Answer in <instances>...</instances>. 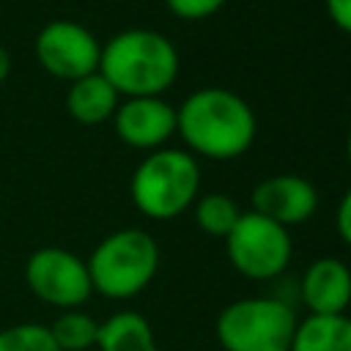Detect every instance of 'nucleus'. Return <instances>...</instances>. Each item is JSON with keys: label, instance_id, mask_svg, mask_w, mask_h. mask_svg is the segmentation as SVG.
Here are the masks:
<instances>
[{"label": "nucleus", "instance_id": "7", "mask_svg": "<svg viewBox=\"0 0 351 351\" xmlns=\"http://www.w3.org/2000/svg\"><path fill=\"white\" fill-rule=\"evenodd\" d=\"M25 282L36 299L58 310L82 307L93 296L88 263L66 247H38L25 263Z\"/></svg>", "mask_w": 351, "mask_h": 351}, {"label": "nucleus", "instance_id": "10", "mask_svg": "<svg viewBox=\"0 0 351 351\" xmlns=\"http://www.w3.org/2000/svg\"><path fill=\"white\" fill-rule=\"evenodd\" d=\"M318 189L310 178L296 173H277L252 186L250 195V211L282 225L293 228L307 222L318 211Z\"/></svg>", "mask_w": 351, "mask_h": 351}, {"label": "nucleus", "instance_id": "6", "mask_svg": "<svg viewBox=\"0 0 351 351\" xmlns=\"http://www.w3.org/2000/svg\"><path fill=\"white\" fill-rule=\"evenodd\" d=\"M222 241L230 266L247 280L280 277L293 258L291 230L250 208L241 211V217Z\"/></svg>", "mask_w": 351, "mask_h": 351}, {"label": "nucleus", "instance_id": "22", "mask_svg": "<svg viewBox=\"0 0 351 351\" xmlns=\"http://www.w3.org/2000/svg\"><path fill=\"white\" fill-rule=\"evenodd\" d=\"M346 159H348V167H351V129H348V137H346Z\"/></svg>", "mask_w": 351, "mask_h": 351}, {"label": "nucleus", "instance_id": "8", "mask_svg": "<svg viewBox=\"0 0 351 351\" xmlns=\"http://www.w3.org/2000/svg\"><path fill=\"white\" fill-rule=\"evenodd\" d=\"M33 52L49 77L74 82L99 71L101 44L85 25L74 19H52L36 33Z\"/></svg>", "mask_w": 351, "mask_h": 351}, {"label": "nucleus", "instance_id": "11", "mask_svg": "<svg viewBox=\"0 0 351 351\" xmlns=\"http://www.w3.org/2000/svg\"><path fill=\"white\" fill-rule=\"evenodd\" d=\"M299 299L307 315L346 313L351 304V269L340 258H315L299 280Z\"/></svg>", "mask_w": 351, "mask_h": 351}, {"label": "nucleus", "instance_id": "4", "mask_svg": "<svg viewBox=\"0 0 351 351\" xmlns=\"http://www.w3.org/2000/svg\"><path fill=\"white\" fill-rule=\"evenodd\" d=\"M85 263L93 293L126 302L154 282L159 271V244L143 228H118L93 247Z\"/></svg>", "mask_w": 351, "mask_h": 351}, {"label": "nucleus", "instance_id": "14", "mask_svg": "<svg viewBox=\"0 0 351 351\" xmlns=\"http://www.w3.org/2000/svg\"><path fill=\"white\" fill-rule=\"evenodd\" d=\"M291 351H351V315H307L299 318Z\"/></svg>", "mask_w": 351, "mask_h": 351}, {"label": "nucleus", "instance_id": "16", "mask_svg": "<svg viewBox=\"0 0 351 351\" xmlns=\"http://www.w3.org/2000/svg\"><path fill=\"white\" fill-rule=\"evenodd\" d=\"M55 346L60 351H88L96 348V335H99V321L85 313L82 307L74 310H60V315L47 326Z\"/></svg>", "mask_w": 351, "mask_h": 351}, {"label": "nucleus", "instance_id": "9", "mask_svg": "<svg viewBox=\"0 0 351 351\" xmlns=\"http://www.w3.org/2000/svg\"><path fill=\"white\" fill-rule=\"evenodd\" d=\"M112 129L118 140L134 151H156L165 148L176 134V107L162 96H134L121 99Z\"/></svg>", "mask_w": 351, "mask_h": 351}, {"label": "nucleus", "instance_id": "13", "mask_svg": "<svg viewBox=\"0 0 351 351\" xmlns=\"http://www.w3.org/2000/svg\"><path fill=\"white\" fill-rule=\"evenodd\" d=\"M99 351H159L151 321L137 310H118L99 321Z\"/></svg>", "mask_w": 351, "mask_h": 351}, {"label": "nucleus", "instance_id": "5", "mask_svg": "<svg viewBox=\"0 0 351 351\" xmlns=\"http://www.w3.org/2000/svg\"><path fill=\"white\" fill-rule=\"evenodd\" d=\"M299 315L280 296H244L225 304L214 321L222 351H291Z\"/></svg>", "mask_w": 351, "mask_h": 351}, {"label": "nucleus", "instance_id": "19", "mask_svg": "<svg viewBox=\"0 0 351 351\" xmlns=\"http://www.w3.org/2000/svg\"><path fill=\"white\" fill-rule=\"evenodd\" d=\"M335 228L346 247H351V186L343 192L337 208H335Z\"/></svg>", "mask_w": 351, "mask_h": 351}, {"label": "nucleus", "instance_id": "18", "mask_svg": "<svg viewBox=\"0 0 351 351\" xmlns=\"http://www.w3.org/2000/svg\"><path fill=\"white\" fill-rule=\"evenodd\" d=\"M228 0H165L167 11L176 16V19H184V22H200V19H208L214 14H219L225 8Z\"/></svg>", "mask_w": 351, "mask_h": 351}, {"label": "nucleus", "instance_id": "17", "mask_svg": "<svg viewBox=\"0 0 351 351\" xmlns=\"http://www.w3.org/2000/svg\"><path fill=\"white\" fill-rule=\"evenodd\" d=\"M0 351H60L44 324H14L0 329Z\"/></svg>", "mask_w": 351, "mask_h": 351}, {"label": "nucleus", "instance_id": "21", "mask_svg": "<svg viewBox=\"0 0 351 351\" xmlns=\"http://www.w3.org/2000/svg\"><path fill=\"white\" fill-rule=\"evenodd\" d=\"M8 74H11V52L0 44V85L8 80Z\"/></svg>", "mask_w": 351, "mask_h": 351}, {"label": "nucleus", "instance_id": "20", "mask_svg": "<svg viewBox=\"0 0 351 351\" xmlns=\"http://www.w3.org/2000/svg\"><path fill=\"white\" fill-rule=\"evenodd\" d=\"M324 8L332 25L351 36V0H324Z\"/></svg>", "mask_w": 351, "mask_h": 351}, {"label": "nucleus", "instance_id": "1", "mask_svg": "<svg viewBox=\"0 0 351 351\" xmlns=\"http://www.w3.org/2000/svg\"><path fill=\"white\" fill-rule=\"evenodd\" d=\"M176 134L195 159L230 162L252 148L258 118L236 90L206 85L176 107Z\"/></svg>", "mask_w": 351, "mask_h": 351}, {"label": "nucleus", "instance_id": "2", "mask_svg": "<svg viewBox=\"0 0 351 351\" xmlns=\"http://www.w3.org/2000/svg\"><path fill=\"white\" fill-rule=\"evenodd\" d=\"M181 58L176 44L151 27H126L101 44L99 74L121 99L162 96L178 77Z\"/></svg>", "mask_w": 351, "mask_h": 351}, {"label": "nucleus", "instance_id": "12", "mask_svg": "<svg viewBox=\"0 0 351 351\" xmlns=\"http://www.w3.org/2000/svg\"><path fill=\"white\" fill-rule=\"evenodd\" d=\"M118 104H121L118 90L99 71L69 82L66 112L71 115V121H77L82 126H101V123L112 121Z\"/></svg>", "mask_w": 351, "mask_h": 351}, {"label": "nucleus", "instance_id": "3", "mask_svg": "<svg viewBox=\"0 0 351 351\" xmlns=\"http://www.w3.org/2000/svg\"><path fill=\"white\" fill-rule=\"evenodd\" d=\"M200 165L186 148H156L143 156L129 178V197L134 208L154 219L167 222L192 208L200 195Z\"/></svg>", "mask_w": 351, "mask_h": 351}, {"label": "nucleus", "instance_id": "15", "mask_svg": "<svg viewBox=\"0 0 351 351\" xmlns=\"http://www.w3.org/2000/svg\"><path fill=\"white\" fill-rule=\"evenodd\" d=\"M192 217L197 222V228L211 236V239H225L230 233V228L236 225V219L241 217L239 203L225 195V192H206L197 195V200L192 203Z\"/></svg>", "mask_w": 351, "mask_h": 351}]
</instances>
